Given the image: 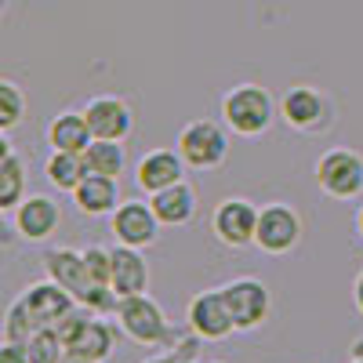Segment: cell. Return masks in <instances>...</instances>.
Returning a JSON list of instances; mask_svg holds the SVG:
<instances>
[{"instance_id": "cell-1", "label": "cell", "mask_w": 363, "mask_h": 363, "mask_svg": "<svg viewBox=\"0 0 363 363\" xmlns=\"http://www.w3.org/2000/svg\"><path fill=\"white\" fill-rule=\"evenodd\" d=\"M277 120H280V99H272V91L255 80L233 84L222 95V124L240 138H262Z\"/></svg>"}, {"instance_id": "cell-2", "label": "cell", "mask_w": 363, "mask_h": 363, "mask_svg": "<svg viewBox=\"0 0 363 363\" xmlns=\"http://www.w3.org/2000/svg\"><path fill=\"white\" fill-rule=\"evenodd\" d=\"M113 320L120 327V335L131 338L135 345L160 349V345H171L174 342V327H171L164 306L149 291L145 294H131V298H120Z\"/></svg>"}, {"instance_id": "cell-3", "label": "cell", "mask_w": 363, "mask_h": 363, "mask_svg": "<svg viewBox=\"0 0 363 363\" xmlns=\"http://www.w3.org/2000/svg\"><path fill=\"white\" fill-rule=\"evenodd\" d=\"M229 128L222 120H211V116H196L189 124H182L174 149L182 153L189 171H218L229 160Z\"/></svg>"}, {"instance_id": "cell-4", "label": "cell", "mask_w": 363, "mask_h": 363, "mask_svg": "<svg viewBox=\"0 0 363 363\" xmlns=\"http://www.w3.org/2000/svg\"><path fill=\"white\" fill-rule=\"evenodd\" d=\"M280 120L294 135H323L335 128V102L316 84H291L280 95Z\"/></svg>"}, {"instance_id": "cell-5", "label": "cell", "mask_w": 363, "mask_h": 363, "mask_svg": "<svg viewBox=\"0 0 363 363\" xmlns=\"http://www.w3.org/2000/svg\"><path fill=\"white\" fill-rule=\"evenodd\" d=\"M116 320L109 323L99 313H69L58 323V335L66 342V352L84 363H106L116 349Z\"/></svg>"}, {"instance_id": "cell-6", "label": "cell", "mask_w": 363, "mask_h": 363, "mask_svg": "<svg viewBox=\"0 0 363 363\" xmlns=\"http://www.w3.org/2000/svg\"><path fill=\"white\" fill-rule=\"evenodd\" d=\"M316 189L330 200H359L363 196V153L349 145L323 149L313 164Z\"/></svg>"}, {"instance_id": "cell-7", "label": "cell", "mask_w": 363, "mask_h": 363, "mask_svg": "<svg viewBox=\"0 0 363 363\" xmlns=\"http://www.w3.org/2000/svg\"><path fill=\"white\" fill-rule=\"evenodd\" d=\"M301 236H306V222H301V215L284 203V200H272V203H262L258 207V225H255V247L262 255H291Z\"/></svg>"}, {"instance_id": "cell-8", "label": "cell", "mask_w": 363, "mask_h": 363, "mask_svg": "<svg viewBox=\"0 0 363 363\" xmlns=\"http://www.w3.org/2000/svg\"><path fill=\"white\" fill-rule=\"evenodd\" d=\"M222 294L240 335L265 327V320L272 316V291L258 277H233L229 284H222Z\"/></svg>"}, {"instance_id": "cell-9", "label": "cell", "mask_w": 363, "mask_h": 363, "mask_svg": "<svg viewBox=\"0 0 363 363\" xmlns=\"http://www.w3.org/2000/svg\"><path fill=\"white\" fill-rule=\"evenodd\" d=\"M255 225H258V203L247 196H225L211 211V236L225 251H244L255 244Z\"/></svg>"}, {"instance_id": "cell-10", "label": "cell", "mask_w": 363, "mask_h": 363, "mask_svg": "<svg viewBox=\"0 0 363 363\" xmlns=\"http://www.w3.org/2000/svg\"><path fill=\"white\" fill-rule=\"evenodd\" d=\"M160 229H164V225H160V218H157L153 203L138 200V196L120 200L116 211L109 215V233H113L116 244H124V247H138V251L153 247L157 240H160Z\"/></svg>"}, {"instance_id": "cell-11", "label": "cell", "mask_w": 363, "mask_h": 363, "mask_svg": "<svg viewBox=\"0 0 363 363\" xmlns=\"http://www.w3.org/2000/svg\"><path fill=\"white\" fill-rule=\"evenodd\" d=\"M186 327L193 330L200 342H225L229 335H236V323L229 316L222 287H211V291H200V294L189 298V306H186Z\"/></svg>"}, {"instance_id": "cell-12", "label": "cell", "mask_w": 363, "mask_h": 363, "mask_svg": "<svg viewBox=\"0 0 363 363\" xmlns=\"http://www.w3.org/2000/svg\"><path fill=\"white\" fill-rule=\"evenodd\" d=\"M11 222H15L18 240H26V244H48L58 233V225H62V207L48 193H26V200L11 211Z\"/></svg>"}, {"instance_id": "cell-13", "label": "cell", "mask_w": 363, "mask_h": 363, "mask_svg": "<svg viewBox=\"0 0 363 363\" xmlns=\"http://www.w3.org/2000/svg\"><path fill=\"white\" fill-rule=\"evenodd\" d=\"M84 116L87 128L95 138H109V142H128L135 131V109L128 99L120 95H95L84 102Z\"/></svg>"}, {"instance_id": "cell-14", "label": "cell", "mask_w": 363, "mask_h": 363, "mask_svg": "<svg viewBox=\"0 0 363 363\" xmlns=\"http://www.w3.org/2000/svg\"><path fill=\"white\" fill-rule=\"evenodd\" d=\"M18 301L26 306V313H29V320L37 323V330L40 327H58L69 313H77V298L66 291V287H58L55 280H37V284H29L22 294H18Z\"/></svg>"}, {"instance_id": "cell-15", "label": "cell", "mask_w": 363, "mask_h": 363, "mask_svg": "<svg viewBox=\"0 0 363 363\" xmlns=\"http://www.w3.org/2000/svg\"><path fill=\"white\" fill-rule=\"evenodd\" d=\"M186 160H182L178 149H149V153H142V160L135 164V186L153 196L167 186H178L182 178H186Z\"/></svg>"}, {"instance_id": "cell-16", "label": "cell", "mask_w": 363, "mask_h": 363, "mask_svg": "<svg viewBox=\"0 0 363 363\" xmlns=\"http://www.w3.org/2000/svg\"><path fill=\"white\" fill-rule=\"evenodd\" d=\"M44 277L55 280L58 287H66L77 298V306H80V298L91 287L84 251H77V247H51V251H44Z\"/></svg>"}, {"instance_id": "cell-17", "label": "cell", "mask_w": 363, "mask_h": 363, "mask_svg": "<svg viewBox=\"0 0 363 363\" xmlns=\"http://www.w3.org/2000/svg\"><path fill=\"white\" fill-rule=\"evenodd\" d=\"M120 178H106V174H84V182L69 193L73 196V207L80 211L84 218H109L116 203H120Z\"/></svg>"}, {"instance_id": "cell-18", "label": "cell", "mask_w": 363, "mask_h": 363, "mask_svg": "<svg viewBox=\"0 0 363 363\" xmlns=\"http://www.w3.org/2000/svg\"><path fill=\"white\" fill-rule=\"evenodd\" d=\"M149 203H153V211H157V218H160L164 229L189 225L196 218V211H200V196H196V189L189 186L186 178H182L178 186H167V189L153 193V196H149Z\"/></svg>"}, {"instance_id": "cell-19", "label": "cell", "mask_w": 363, "mask_h": 363, "mask_svg": "<svg viewBox=\"0 0 363 363\" xmlns=\"http://www.w3.org/2000/svg\"><path fill=\"white\" fill-rule=\"evenodd\" d=\"M109 287L120 298H131V294H145L149 291V262H145V255L138 247H124V244L113 247Z\"/></svg>"}, {"instance_id": "cell-20", "label": "cell", "mask_w": 363, "mask_h": 363, "mask_svg": "<svg viewBox=\"0 0 363 363\" xmlns=\"http://www.w3.org/2000/svg\"><path fill=\"white\" fill-rule=\"evenodd\" d=\"M44 138H48L51 149H58V153H84L95 135H91V128H87L84 109H62V113L51 116Z\"/></svg>"}, {"instance_id": "cell-21", "label": "cell", "mask_w": 363, "mask_h": 363, "mask_svg": "<svg viewBox=\"0 0 363 363\" xmlns=\"http://www.w3.org/2000/svg\"><path fill=\"white\" fill-rule=\"evenodd\" d=\"M84 167L91 174H106V178H120L128 171V149L124 142H109V138H91V145L84 149Z\"/></svg>"}, {"instance_id": "cell-22", "label": "cell", "mask_w": 363, "mask_h": 363, "mask_svg": "<svg viewBox=\"0 0 363 363\" xmlns=\"http://www.w3.org/2000/svg\"><path fill=\"white\" fill-rule=\"evenodd\" d=\"M84 174H87V167H84L80 153H58V149H51V157L44 160V178L58 193H73L84 182Z\"/></svg>"}, {"instance_id": "cell-23", "label": "cell", "mask_w": 363, "mask_h": 363, "mask_svg": "<svg viewBox=\"0 0 363 363\" xmlns=\"http://www.w3.org/2000/svg\"><path fill=\"white\" fill-rule=\"evenodd\" d=\"M29 186V174H26V160L15 153V157H8L4 164H0V211H11L26 200V189Z\"/></svg>"}, {"instance_id": "cell-24", "label": "cell", "mask_w": 363, "mask_h": 363, "mask_svg": "<svg viewBox=\"0 0 363 363\" xmlns=\"http://www.w3.org/2000/svg\"><path fill=\"white\" fill-rule=\"evenodd\" d=\"M26 109H29L26 91H22L15 80L0 77V131H8V135H11L15 128H22Z\"/></svg>"}, {"instance_id": "cell-25", "label": "cell", "mask_w": 363, "mask_h": 363, "mask_svg": "<svg viewBox=\"0 0 363 363\" xmlns=\"http://www.w3.org/2000/svg\"><path fill=\"white\" fill-rule=\"evenodd\" d=\"M29 363H62L66 359V342L58 335V327H40L33 338L26 342Z\"/></svg>"}, {"instance_id": "cell-26", "label": "cell", "mask_w": 363, "mask_h": 363, "mask_svg": "<svg viewBox=\"0 0 363 363\" xmlns=\"http://www.w3.org/2000/svg\"><path fill=\"white\" fill-rule=\"evenodd\" d=\"M37 335V323L29 320V313H26V306L15 298L11 306H8V313H4V338L8 342H18V345H26L29 338Z\"/></svg>"}, {"instance_id": "cell-27", "label": "cell", "mask_w": 363, "mask_h": 363, "mask_svg": "<svg viewBox=\"0 0 363 363\" xmlns=\"http://www.w3.org/2000/svg\"><path fill=\"white\" fill-rule=\"evenodd\" d=\"M80 251H84V265H87L91 284H109V272H113V247L91 244V247H80Z\"/></svg>"}, {"instance_id": "cell-28", "label": "cell", "mask_w": 363, "mask_h": 363, "mask_svg": "<svg viewBox=\"0 0 363 363\" xmlns=\"http://www.w3.org/2000/svg\"><path fill=\"white\" fill-rule=\"evenodd\" d=\"M18 244V233H15V222L8 218V211H0V251H11Z\"/></svg>"}, {"instance_id": "cell-29", "label": "cell", "mask_w": 363, "mask_h": 363, "mask_svg": "<svg viewBox=\"0 0 363 363\" xmlns=\"http://www.w3.org/2000/svg\"><path fill=\"white\" fill-rule=\"evenodd\" d=\"M0 363H29V356H26V345H18V342H0Z\"/></svg>"}, {"instance_id": "cell-30", "label": "cell", "mask_w": 363, "mask_h": 363, "mask_svg": "<svg viewBox=\"0 0 363 363\" xmlns=\"http://www.w3.org/2000/svg\"><path fill=\"white\" fill-rule=\"evenodd\" d=\"M352 306H356V313L363 316V269L356 272V280H352Z\"/></svg>"}, {"instance_id": "cell-31", "label": "cell", "mask_w": 363, "mask_h": 363, "mask_svg": "<svg viewBox=\"0 0 363 363\" xmlns=\"http://www.w3.org/2000/svg\"><path fill=\"white\" fill-rule=\"evenodd\" d=\"M8 157H15V145H11V138H8V131H0V164H4Z\"/></svg>"}, {"instance_id": "cell-32", "label": "cell", "mask_w": 363, "mask_h": 363, "mask_svg": "<svg viewBox=\"0 0 363 363\" xmlns=\"http://www.w3.org/2000/svg\"><path fill=\"white\" fill-rule=\"evenodd\" d=\"M352 229H356V236L363 240V203L356 207V218H352Z\"/></svg>"}, {"instance_id": "cell-33", "label": "cell", "mask_w": 363, "mask_h": 363, "mask_svg": "<svg viewBox=\"0 0 363 363\" xmlns=\"http://www.w3.org/2000/svg\"><path fill=\"white\" fill-rule=\"evenodd\" d=\"M352 356H363V338H356V342H352Z\"/></svg>"}, {"instance_id": "cell-34", "label": "cell", "mask_w": 363, "mask_h": 363, "mask_svg": "<svg viewBox=\"0 0 363 363\" xmlns=\"http://www.w3.org/2000/svg\"><path fill=\"white\" fill-rule=\"evenodd\" d=\"M8 4H11V0H0V18H4V11H8Z\"/></svg>"}, {"instance_id": "cell-35", "label": "cell", "mask_w": 363, "mask_h": 363, "mask_svg": "<svg viewBox=\"0 0 363 363\" xmlns=\"http://www.w3.org/2000/svg\"><path fill=\"white\" fill-rule=\"evenodd\" d=\"M62 363H84V359H77V356H69V352H66V359H62Z\"/></svg>"}, {"instance_id": "cell-36", "label": "cell", "mask_w": 363, "mask_h": 363, "mask_svg": "<svg viewBox=\"0 0 363 363\" xmlns=\"http://www.w3.org/2000/svg\"><path fill=\"white\" fill-rule=\"evenodd\" d=\"M349 363H363V356H352V359H349Z\"/></svg>"}, {"instance_id": "cell-37", "label": "cell", "mask_w": 363, "mask_h": 363, "mask_svg": "<svg viewBox=\"0 0 363 363\" xmlns=\"http://www.w3.org/2000/svg\"><path fill=\"white\" fill-rule=\"evenodd\" d=\"M211 363H225V359H211Z\"/></svg>"}]
</instances>
